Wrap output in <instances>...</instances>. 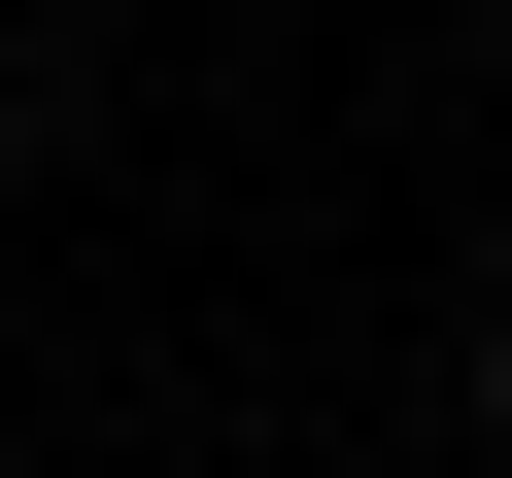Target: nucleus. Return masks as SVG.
I'll return each mask as SVG.
<instances>
[{"mask_svg":"<svg viewBox=\"0 0 512 478\" xmlns=\"http://www.w3.org/2000/svg\"><path fill=\"white\" fill-rule=\"evenodd\" d=\"M478 444H512V308H478Z\"/></svg>","mask_w":512,"mask_h":478,"instance_id":"1","label":"nucleus"}]
</instances>
